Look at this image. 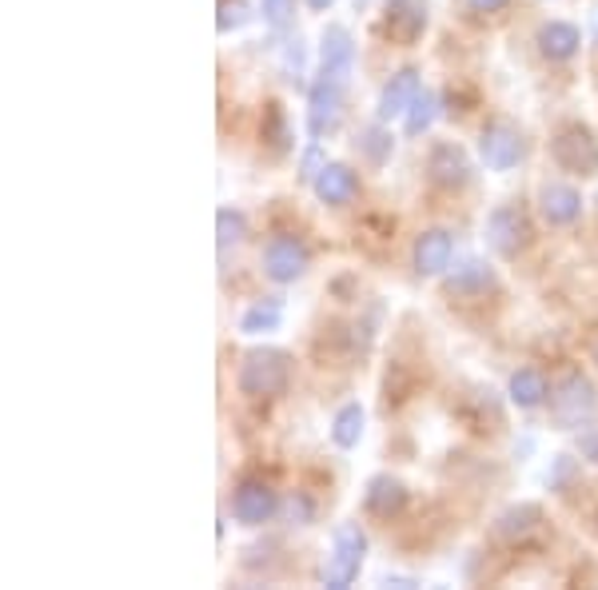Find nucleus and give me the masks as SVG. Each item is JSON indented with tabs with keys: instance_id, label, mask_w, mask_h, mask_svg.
I'll return each instance as SVG.
<instances>
[{
	"instance_id": "nucleus-18",
	"label": "nucleus",
	"mask_w": 598,
	"mask_h": 590,
	"mask_svg": "<svg viewBox=\"0 0 598 590\" xmlns=\"http://www.w3.org/2000/svg\"><path fill=\"white\" fill-rule=\"evenodd\" d=\"M535 44L550 64H563L582 49V32H578V24H570V21H547V24H538Z\"/></svg>"
},
{
	"instance_id": "nucleus-22",
	"label": "nucleus",
	"mask_w": 598,
	"mask_h": 590,
	"mask_svg": "<svg viewBox=\"0 0 598 590\" xmlns=\"http://www.w3.org/2000/svg\"><path fill=\"white\" fill-rule=\"evenodd\" d=\"M279 323H283V300L268 296L239 315V335H271V331H279Z\"/></svg>"
},
{
	"instance_id": "nucleus-38",
	"label": "nucleus",
	"mask_w": 598,
	"mask_h": 590,
	"mask_svg": "<svg viewBox=\"0 0 598 590\" xmlns=\"http://www.w3.org/2000/svg\"><path fill=\"white\" fill-rule=\"evenodd\" d=\"M359 4H368V0H355V9H359Z\"/></svg>"
},
{
	"instance_id": "nucleus-34",
	"label": "nucleus",
	"mask_w": 598,
	"mask_h": 590,
	"mask_svg": "<svg viewBox=\"0 0 598 590\" xmlns=\"http://www.w3.org/2000/svg\"><path fill=\"white\" fill-rule=\"evenodd\" d=\"M575 447H578V455H582V459L598 467V423H587V427L578 431Z\"/></svg>"
},
{
	"instance_id": "nucleus-14",
	"label": "nucleus",
	"mask_w": 598,
	"mask_h": 590,
	"mask_svg": "<svg viewBox=\"0 0 598 590\" xmlns=\"http://www.w3.org/2000/svg\"><path fill=\"white\" fill-rule=\"evenodd\" d=\"M431 21V0H388L383 4V29L391 32V41L415 44Z\"/></svg>"
},
{
	"instance_id": "nucleus-11",
	"label": "nucleus",
	"mask_w": 598,
	"mask_h": 590,
	"mask_svg": "<svg viewBox=\"0 0 598 590\" xmlns=\"http://www.w3.org/2000/svg\"><path fill=\"white\" fill-rule=\"evenodd\" d=\"M471 156L455 141H435L427 152V180L443 192H463L471 184Z\"/></svg>"
},
{
	"instance_id": "nucleus-36",
	"label": "nucleus",
	"mask_w": 598,
	"mask_h": 590,
	"mask_svg": "<svg viewBox=\"0 0 598 590\" xmlns=\"http://www.w3.org/2000/svg\"><path fill=\"white\" fill-rule=\"evenodd\" d=\"M303 4H308L311 12H328L331 4H336V0H303Z\"/></svg>"
},
{
	"instance_id": "nucleus-28",
	"label": "nucleus",
	"mask_w": 598,
	"mask_h": 590,
	"mask_svg": "<svg viewBox=\"0 0 598 590\" xmlns=\"http://www.w3.org/2000/svg\"><path fill=\"white\" fill-rule=\"evenodd\" d=\"M279 72L288 76V84L303 89V72H308V49H303V41H299V37L283 41V49H279Z\"/></svg>"
},
{
	"instance_id": "nucleus-13",
	"label": "nucleus",
	"mask_w": 598,
	"mask_h": 590,
	"mask_svg": "<svg viewBox=\"0 0 598 590\" xmlns=\"http://www.w3.org/2000/svg\"><path fill=\"white\" fill-rule=\"evenodd\" d=\"M411 490L403 479H395V475H388V470H379V475H371L368 487H363V510H368L371 519H399L403 515V507H408Z\"/></svg>"
},
{
	"instance_id": "nucleus-3",
	"label": "nucleus",
	"mask_w": 598,
	"mask_h": 590,
	"mask_svg": "<svg viewBox=\"0 0 598 590\" xmlns=\"http://www.w3.org/2000/svg\"><path fill=\"white\" fill-rule=\"evenodd\" d=\"M550 161H555L558 172H567V176H598V136L587 128V124H563V128L550 136Z\"/></svg>"
},
{
	"instance_id": "nucleus-5",
	"label": "nucleus",
	"mask_w": 598,
	"mask_h": 590,
	"mask_svg": "<svg viewBox=\"0 0 598 590\" xmlns=\"http://www.w3.org/2000/svg\"><path fill=\"white\" fill-rule=\"evenodd\" d=\"M487 248L495 251L498 260H515L518 251H527L535 240V228H530V216L518 204H495L487 216Z\"/></svg>"
},
{
	"instance_id": "nucleus-10",
	"label": "nucleus",
	"mask_w": 598,
	"mask_h": 590,
	"mask_svg": "<svg viewBox=\"0 0 598 590\" xmlns=\"http://www.w3.org/2000/svg\"><path fill=\"white\" fill-rule=\"evenodd\" d=\"M451 260H455V236H451L447 228L419 231L415 244H411V268H415L419 280H439V276H447Z\"/></svg>"
},
{
	"instance_id": "nucleus-35",
	"label": "nucleus",
	"mask_w": 598,
	"mask_h": 590,
	"mask_svg": "<svg viewBox=\"0 0 598 590\" xmlns=\"http://www.w3.org/2000/svg\"><path fill=\"white\" fill-rule=\"evenodd\" d=\"M471 12H483V17H491V12H503L511 4V0H467Z\"/></svg>"
},
{
	"instance_id": "nucleus-29",
	"label": "nucleus",
	"mask_w": 598,
	"mask_h": 590,
	"mask_svg": "<svg viewBox=\"0 0 598 590\" xmlns=\"http://www.w3.org/2000/svg\"><path fill=\"white\" fill-rule=\"evenodd\" d=\"M256 12L264 17V24L276 32H288L296 29V12H299V0H259Z\"/></svg>"
},
{
	"instance_id": "nucleus-2",
	"label": "nucleus",
	"mask_w": 598,
	"mask_h": 590,
	"mask_svg": "<svg viewBox=\"0 0 598 590\" xmlns=\"http://www.w3.org/2000/svg\"><path fill=\"white\" fill-rule=\"evenodd\" d=\"M598 411V387L582 371H567L550 387V423L558 431H582Z\"/></svg>"
},
{
	"instance_id": "nucleus-32",
	"label": "nucleus",
	"mask_w": 598,
	"mask_h": 590,
	"mask_svg": "<svg viewBox=\"0 0 598 590\" xmlns=\"http://www.w3.org/2000/svg\"><path fill=\"white\" fill-rule=\"evenodd\" d=\"M283 519H288L291 527H308V522H316V503H311L308 490H296V495L283 499Z\"/></svg>"
},
{
	"instance_id": "nucleus-25",
	"label": "nucleus",
	"mask_w": 598,
	"mask_h": 590,
	"mask_svg": "<svg viewBox=\"0 0 598 590\" xmlns=\"http://www.w3.org/2000/svg\"><path fill=\"white\" fill-rule=\"evenodd\" d=\"M435 121H439V92L423 89L415 96V104L408 108V116H403V132H408L411 141H419V136H427Z\"/></svg>"
},
{
	"instance_id": "nucleus-20",
	"label": "nucleus",
	"mask_w": 598,
	"mask_h": 590,
	"mask_svg": "<svg viewBox=\"0 0 598 590\" xmlns=\"http://www.w3.org/2000/svg\"><path fill=\"white\" fill-rule=\"evenodd\" d=\"M538 527H543V507H538V503H511L491 530H495V539L518 542V539H527V535H535Z\"/></svg>"
},
{
	"instance_id": "nucleus-17",
	"label": "nucleus",
	"mask_w": 598,
	"mask_h": 590,
	"mask_svg": "<svg viewBox=\"0 0 598 590\" xmlns=\"http://www.w3.org/2000/svg\"><path fill=\"white\" fill-rule=\"evenodd\" d=\"M311 192H316V200L328 204V208H348L359 196V172L343 161H328V168L316 176Z\"/></svg>"
},
{
	"instance_id": "nucleus-6",
	"label": "nucleus",
	"mask_w": 598,
	"mask_h": 590,
	"mask_svg": "<svg viewBox=\"0 0 598 590\" xmlns=\"http://www.w3.org/2000/svg\"><path fill=\"white\" fill-rule=\"evenodd\" d=\"M259 263H264V276H268L271 283L288 288V283H296V280L308 276L311 251H308V244L299 240L296 231H279V236H271V240L264 244Z\"/></svg>"
},
{
	"instance_id": "nucleus-26",
	"label": "nucleus",
	"mask_w": 598,
	"mask_h": 590,
	"mask_svg": "<svg viewBox=\"0 0 598 590\" xmlns=\"http://www.w3.org/2000/svg\"><path fill=\"white\" fill-rule=\"evenodd\" d=\"M359 152L368 156V164H375V168H383V164L391 161V152H395V136H391V128L383 121L368 124V128L359 132Z\"/></svg>"
},
{
	"instance_id": "nucleus-1",
	"label": "nucleus",
	"mask_w": 598,
	"mask_h": 590,
	"mask_svg": "<svg viewBox=\"0 0 598 590\" xmlns=\"http://www.w3.org/2000/svg\"><path fill=\"white\" fill-rule=\"evenodd\" d=\"M291 383V355L283 348H251L244 351L236 371V387L248 400H276Z\"/></svg>"
},
{
	"instance_id": "nucleus-8",
	"label": "nucleus",
	"mask_w": 598,
	"mask_h": 590,
	"mask_svg": "<svg viewBox=\"0 0 598 590\" xmlns=\"http://www.w3.org/2000/svg\"><path fill=\"white\" fill-rule=\"evenodd\" d=\"M523 156H527V141H523V132L515 124L503 121V116L483 124V132H478V161L487 164V172L518 168Z\"/></svg>"
},
{
	"instance_id": "nucleus-16",
	"label": "nucleus",
	"mask_w": 598,
	"mask_h": 590,
	"mask_svg": "<svg viewBox=\"0 0 598 590\" xmlns=\"http://www.w3.org/2000/svg\"><path fill=\"white\" fill-rule=\"evenodd\" d=\"M538 211H543V220L550 228H570V224L582 216V192L575 184H563V180H547L538 188Z\"/></svg>"
},
{
	"instance_id": "nucleus-31",
	"label": "nucleus",
	"mask_w": 598,
	"mask_h": 590,
	"mask_svg": "<svg viewBox=\"0 0 598 590\" xmlns=\"http://www.w3.org/2000/svg\"><path fill=\"white\" fill-rule=\"evenodd\" d=\"M578 459L575 455H567V451H563V455H555V459H550V470H547V490H555V495H567L570 487H575L578 483Z\"/></svg>"
},
{
	"instance_id": "nucleus-4",
	"label": "nucleus",
	"mask_w": 598,
	"mask_h": 590,
	"mask_svg": "<svg viewBox=\"0 0 598 590\" xmlns=\"http://www.w3.org/2000/svg\"><path fill=\"white\" fill-rule=\"evenodd\" d=\"M363 559H368V535L359 522H339L336 535H331V555L328 567H323V582L336 590L351 587L363 570Z\"/></svg>"
},
{
	"instance_id": "nucleus-33",
	"label": "nucleus",
	"mask_w": 598,
	"mask_h": 590,
	"mask_svg": "<svg viewBox=\"0 0 598 590\" xmlns=\"http://www.w3.org/2000/svg\"><path fill=\"white\" fill-rule=\"evenodd\" d=\"M323 168H328V156H323L319 141H311L308 148H303V156H299V184H316V176Z\"/></svg>"
},
{
	"instance_id": "nucleus-30",
	"label": "nucleus",
	"mask_w": 598,
	"mask_h": 590,
	"mask_svg": "<svg viewBox=\"0 0 598 590\" xmlns=\"http://www.w3.org/2000/svg\"><path fill=\"white\" fill-rule=\"evenodd\" d=\"M251 4L248 0H219V12H216V32L219 37H228V32H239L244 24H251Z\"/></svg>"
},
{
	"instance_id": "nucleus-9",
	"label": "nucleus",
	"mask_w": 598,
	"mask_h": 590,
	"mask_svg": "<svg viewBox=\"0 0 598 590\" xmlns=\"http://www.w3.org/2000/svg\"><path fill=\"white\" fill-rule=\"evenodd\" d=\"M279 510H283V503H279L276 487L264 479H244L231 490V519L239 527H264V522L276 519Z\"/></svg>"
},
{
	"instance_id": "nucleus-12",
	"label": "nucleus",
	"mask_w": 598,
	"mask_h": 590,
	"mask_svg": "<svg viewBox=\"0 0 598 590\" xmlns=\"http://www.w3.org/2000/svg\"><path fill=\"white\" fill-rule=\"evenodd\" d=\"M319 72L348 84L355 72V37L348 24H328L319 37Z\"/></svg>"
},
{
	"instance_id": "nucleus-27",
	"label": "nucleus",
	"mask_w": 598,
	"mask_h": 590,
	"mask_svg": "<svg viewBox=\"0 0 598 590\" xmlns=\"http://www.w3.org/2000/svg\"><path fill=\"white\" fill-rule=\"evenodd\" d=\"M248 240V216L239 208H231V204H224V208H216V244L219 251L236 248V244Z\"/></svg>"
},
{
	"instance_id": "nucleus-19",
	"label": "nucleus",
	"mask_w": 598,
	"mask_h": 590,
	"mask_svg": "<svg viewBox=\"0 0 598 590\" xmlns=\"http://www.w3.org/2000/svg\"><path fill=\"white\" fill-rule=\"evenodd\" d=\"M495 288H498L495 268H491L487 260L458 263V268L447 276V296H458V300H478V296H487V291H495Z\"/></svg>"
},
{
	"instance_id": "nucleus-7",
	"label": "nucleus",
	"mask_w": 598,
	"mask_h": 590,
	"mask_svg": "<svg viewBox=\"0 0 598 590\" xmlns=\"http://www.w3.org/2000/svg\"><path fill=\"white\" fill-rule=\"evenodd\" d=\"M343 92L348 84L336 76L316 72V81L308 84V136L311 141H328L331 132L343 121Z\"/></svg>"
},
{
	"instance_id": "nucleus-15",
	"label": "nucleus",
	"mask_w": 598,
	"mask_h": 590,
	"mask_svg": "<svg viewBox=\"0 0 598 590\" xmlns=\"http://www.w3.org/2000/svg\"><path fill=\"white\" fill-rule=\"evenodd\" d=\"M423 92V76H419V69H399L395 76H391L383 89H379V101H375V121L391 124L399 121V116H408V108L415 104V96Z\"/></svg>"
},
{
	"instance_id": "nucleus-23",
	"label": "nucleus",
	"mask_w": 598,
	"mask_h": 590,
	"mask_svg": "<svg viewBox=\"0 0 598 590\" xmlns=\"http://www.w3.org/2000/svg\"><path fill=\"white\" fill-rule=\"evenodd\" d=\"M363 420H368L363 403L359 400L343 403V407L336 411V420H331V443H336L339 451L359 447V439H363Z\"/></svg>"
},
{
	"instance_id": "nucleus-39",
	"label": "nucleus",
	"mask_w": 598,
	"mask_h": 590,
	"mask_svg": "<svg viewBox=\"0 0 598 590\" xmlns=\"http://www.w3.org/2000/svg\"><path fill=\"white\" fill-rule=\"evenodd\" d=\"M595 41H598V29H595Z\"/></svg>"
},
{
	"instance_id": "nucleus-40",
	"label": "nucleus",
	"mask_w": 598,
	"mask_h": 590,
	"mask_svg": "<svg viewBox=\"0 0 598 590\" xmlns=\"http://www.w3.org/2000/svg\"><path fill=\"white\" fill-rule=\"evenodd\" d=\"M595 204H598V196H595Z\"/></svg>"
},
{
	"instance_id": "nucleus-37",
	"label": "nucleus",
	"mask_w": 598,
	"mask_h": 590,
	"mask_svg": "<svg viewBox=\"0 0 598 590\" xmlns=\"http://www.w3.org/2000/svg\"><path fill=\"white\" fill-rule=\"evenodd\" d=\"M590 360H595V363H598V340H595V348H590Z\"/></svg>"
},
{
	"instance_id": "nucleus-24",
	"label": "nucleus",
	"mask_w": 598,
	"mask_h": 590,
	"mask_svg": "<svg viewBox=\"0 0 598 590\" xmlns=\"http://www.w3.org/2000/svg\"><path fill=\"white\" fill-rule=\"evenodd\" d=\"M259 136H264V144H268L271 152H279V156L296 148V136H291L288 112L279 108L276 101L264 104V124H259Z\"/></svg>"
},
{
	"instance_id": "nucleus-21",
	"label": "nucleus",
	"mask_w": 598,
	"mask_h": 590,
	"mask_svg": "<svg viewBox=\"0 0 598 590\" xmlns=\"http://www.w3.org/2000/svg\"><path fill=\"white\" fill-rule=\"evenodd\" d=\"M507 400L515 403L518 411H535L550 400V387H547V375L538 368H518L511 371L507 380Z\"/></svg>"
}]
</instances>
